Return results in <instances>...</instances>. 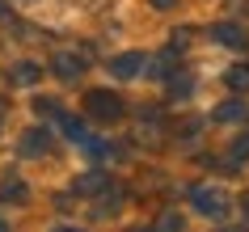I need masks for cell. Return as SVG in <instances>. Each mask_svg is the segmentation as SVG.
Wrapping results in <instances>:
<instances>
[{
  "label": "cell",
  "instance_id": "obj_15",
  "mask_svg": "<svg viewBox=\"0 0 249 232\" xmlns=\"http://www.w3.org/2000/svg\"><path fill=\"white\" fill-rule=\"evenodd\" d=\"M245 215H249V194H245Z\"/></svg>",
  "mask_w": 249,
  "mask_h": 232
},
{
  "label": "cell",
  "instance_id": "obj_8",
  "mask_svg": "<svg viewBox=\"0 0 249 232\" xmlns=\"http://www.w3.org/2000/svg\"><path fill=\"white\" fill-rule=\"evenodd\" d=\"M228 85H232V89H249V68L245 64L228 68Z\"/></svg>",
  "mask_w": 249,
  "mask_h": 232
},
{
  "label": "cell",
  "instance_id": "obj_12",
  "mask_svg": "<svg viewBox=\"0 0 249 232\" xmlns=\"http://www.w3.org/2000/svg\"><path fill=\"white\" fill-rule=\"evenodd\" d=\"M17 80H30V85H34V80H38V68H34V64H21V68H17Z\"/></svg>",
  "mask_w": 249,
  "mask_h": 232
},
{
  "label": "cell",
  "instance_id": "obj_2",
  "mask_svg": "<svg viewBox=\"0 0 249 232\" xmlns=\"http://www.w3.org/2000/svg\"><path fill=\"white\" fill-rule=\"evenodd\" d=\"M190 203H195V211H203V215H224L228 198H224V190H215V186H198V190L190 194Z\"/></svg>",
  "mask_w": 249,
  "mask_h": 232
},
{
  "label": "cell",
  "instance_id": "obj_3",
  "mask_svg": "<svg viewBox=\"0 0 249 232\" xmlns=\"http://www.w3.org/2000/svg\"><path fill=\"white\" fill-rule=\"evenodd\" d=\"M140 68H144V55H118V59H114V64H110V72H114V76H123V80H127V76H135V72H140Z\"/></svg>",
  "mask_w": 249,
  "mask_h": 232
},
{
  "label": "cell",
  "instance_id": "obj_7",
  "mask_svg": "<svg viewBox=\"0 0 249 232\" xmlns=\"http://www.w3.org/2000/svg\"><path fill=\"white\" fill-rule=\"evenodd\" d=\"M215 38L228 42V47H245V30H241V26H220V30H215Z\"/></svg>",
  "mask_w": 249,
  "mask_h": 232
},
{
  "label": "cell",
  "instance_id": "obj_13",
  "mask_svg": "<svg viewBox=\"0 0 249 232\" xmlns=\"http://www.w3.org/2000/svg\"><path fill=\"white\" fill-rule=\"evenodd\" d=\"M4 198H21V181H13V178L4 181Z\"/></svg>",
  "mask_w": 249,
  "mask_h": 232
},
{
  "label": "cell",
  "instance_id": "obj_5",
  "mask_svg": "<svg viewBox=\"0 0 249 232\" xmlns=\"http://www.w3.org/2000/svg\"><path fill=\"white\" fill-rule=\"evenodd\" d=\"M47 148H51V135H47V131H30V135H26V140H21V152H34V156H38V152H47Z\"/></svg>",
  "mask_w": 249,
  "mask_h": 232
},
{
  "label": "cell",
  "instance_id": "obj_17",
  "mask_svg": "<svg viewBox=\"0 0 249 232\" xmlns=\"http://www.w3.org/2000/svg\"><path fill=\"white\" fill-rule=\"evenodd\" d=\"M0 13H4V4H0Z\"/></svg>",
  "mask_w": 249,
  "mask_h": 232
},
{
  "label": "cell",
  "instance_id": "obj_10",
  "mask_svg": "<svg viewBox=\"0 0 249 232\" xmlns=\"http://www.w3.org/2000/svg\"><path fill=\"white\" fill-rule=\"evenodd\" d=\"M157 232H182V215H165Z\"/></svg>",
  "mask_w": 249,
  "mask_h": 232
},
{
  "label": "cell",
  "instance_id": "obj_14",
  "mask_svg": "<svg viewBox=\"0 0 249 232\" xmlns=\"http://www.w3.org/2000/svg\"><path fill=\"white\" fill-rule=\"evenodd\" d=\"M55 232H80V228H55Z\"/></svg>",
  "mask_w": 249,
  "mask_h": 232
},
{
  "label": "cell",
  "instance_id": "obj_4",
  "mask_svg": "<svg viewBox=\"0 0 249 232\" xmlns=\"http://www.w3.org/2000/svg\"><path fill=\"white\" fill-rule=\"evenodd\" d=\"M215 118H220V123H245L249 110H245V102H224L220 110H215Z\"/></svg>",
  "mask_w": 249,
  "mask_h": 232
},
{
  "label": "cell",
  "instance_id": "obj_9",
  "mask_svg": "<svg viewBox=\"0 0 249 232\" xmlns=\"http://www.w3.org/2000/svg\"><path fill=\"white\" fill-rule=\"evenodd\" d=\"M169 93H173V97H186V93H190V80H186V76L169 80Z\"/></svg>",
  "mask_w": 249,
  "mask_h": 232
},
{
  "label": "cell",
  "instance_id": "obj_11",
  "mask_svg": "<svg viewBox=\"0 0 249 232\" xmlns=\"http://www.w3.org/2000/svg\"><path fill=\"white\" fill-rule=\"evenodd\" d=\"M232 156H236V161H245V156H249V131H245V135H241V140L232 143Z\"/></svg>",
  "mask_w": 249,
  "mask_h": 232
},
{
  "label": "cell",
  "instance_id": "obj_1",
  "mask_svg": "<svg viewBox=\"0 0 249 232\" xmlns=\"http://www.w3.org/2000/svg\"><path fill=\"white\" fill-rule=\"evenodd\" d=\"M123 97L118 93H110V89H97V93H89V114L97 118V123H118L123 118Z\"/></svg>",
  "mask_w": 249,
  "mask_h": 232
},
{
  "label": "cell",
  "instance_id": "obj_16",
  "mask_svg": "<svg viewBox=\"0 0 249 232\" xmlns=\"http://www.w3.org/2000/svg\"><path fill=\"white\" fill-rule=\"evenodd\" d=\"M135 232H148V228H135Z\"/></svg>",
  "mask_w": 249,
  "mask_h": 232
},
{
  "label": "cell",
  "instance_id": "obj_6",
  "mask_svg": "<svg viewBox=\"0 0 249 232\" xmlns=\"http://www.w3.org/2000/svg\"><path fill=\"white\" fill-rule=\"evenodd\" d=\"M55 72H59L64 80H76L80 72H85V64H80V59H72V55H59V59H55Z\"/></svg>",
  "mask_w": 249,
  "mask_h": 232
}]
</instances>
